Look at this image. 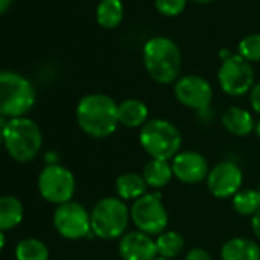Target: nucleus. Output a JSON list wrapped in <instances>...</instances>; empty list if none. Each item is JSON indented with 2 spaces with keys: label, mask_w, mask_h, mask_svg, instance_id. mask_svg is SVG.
<instances>
[{
  "label": "nucleus",
  "mask_w": 260,
  "mask_h": 260,
  "mask_svg": "<svg viewBox=\"0 0 260 260\" xmlns=\"http://www.w3.org/2000/svg\"><path fill=\"white\" fill-rule=\"evenodd\" d=\"M4 143V125H0V144Z\"/></svg>",
  "instance_id": "obj_34"
},
{
  "label": "nucleus",
  "mask_w": 260,
  "mask_h": 260,
  "mask_svg": "<svg viewBox=\"0 0 260 260\" xmlns=\"http://www.w3.org/2000/svg\"><path fill=\"white\" fill-rule=\"evenodd\" d=\"M249 101H251V106H252L254 112L257 115H260V83L252 86L251 93H249Z\"/></svg>",
  "instance_id": "obj_27"
},
{
  "label": "nucleus",
  "mask_w": 260,
  "mask_h": 260,
  "mask_svg": "<svg viewBox=\"0 0 260 260\" xmlns=\"http://www.w3.org/2000/svg\"><path fill=\"white\" fill-rule=\"evenodd\" d=\"M173 176L178 178L184 184H198L207 179L210 170L207 159L193 150L179 152L172 159Z\"/></svg>",
  "instance_id": "obj_13"
},
{
  "label": "nucleus",
  "mask_w": 260,
  "mask_h": 260,
  "mask_svg": "<svg viewBox=\"0 0 260 260\" xmlns=\"http://www.w3.org/2000/svg\"><path fill=\"white\" fill-rule=\"evenodd\" d=\"M143 61L147 74L159 84L176 83L182 68V55L178 45L169 37H153L146 42Z\"/></svg>",
  "instance_id": "obj_2"
},
{
  "label": "nucleus",
  "mask_w": 260,
  "mask_h": 260,
  "mask_svg": "<svg viewBox=\"0 0 260 260\" xmlns=\"http://www.w3.org/2000/svg\"><path fill=\"white\" fill-rule=\"evenodd\" d=\"M185 260H213L211 255L202 248H193L187 252Z\"/></svg>",
  "instance_id": "obj_28"
},
{
  "label": "nucleus",
  "mask_w": 260,
  "mask_h": 260,
  "mask_svg": "<svg viewBox=\"0 0 260 260\" xmlns=\"http://www.w3.org/2000/svg\"><path fill=\"white\" fill-rule=\"evenodd\" d=\"M258 191H260V185H258Z\"/></svg>",
  "instance_id": "obj_36"
},
{
  "label": "nucleus",
  "mask_w": 260,
  "mask_h": 260,
  "mask_svg": "<svg viewBox=\"0 0 260 260\" xmlns=\"http://www.w3.org/2000/svg\"><path fill=\"white\" fill-rule=\"evenodd\" d=\"M5 234H4V231L2 230H0V249H2L4 246H5Z\"/></svg>",
  "instance_id": "obj_31"
},
{
  "label": "nucleus",
  "mask_w": 260,
  "mask_h": 260,
  "mask_svg": "<svg viewBox=\"0 0 260 260\" xmlns=\"http://www.w3.org/2000/svg\"><path fill=\"white\" fill-rule=\"evenodd\" d=\"M254 132H255V135H257V137L260 138V119H258V121L255 122V127H254Z\"/></svg>",
  "instance_id": "obj_32"
},
{
  "label": "nucleus",
  "mask_w": 260,
  "mask_h": 260,
  "mask_svg": "<svg viewBox=\"0 0 260 260\" xmlns=\"http://www.w3.org/2000/svg\"><path fill=\"white\" fill-rule=\"evenodd\" d=\"M239 55L246 61H260V34H249L239 43Z\"/></svg>",
  "instance_id": "obj_25"
},
{
  "label": "nucleus",
  "mask_w": 260,
  "mask_h": 260,
  "mask_svg": "<svg viewBox=\"0 0 260 260\" xmlns=\"http://www.w3.org/2000/svg\"><path fill=\"white\" fill-rule=\"evenodd\" d=\"M140 144L152 159H173L182 146L178 127L167 119H149L140 132Z\"/></svg>",
  "instance_id": "obj_5"
},
{
  "label": "nucleus",
  "mask_w": 260,
  "mask_h": 260,
  "mask_svg": "<svg viewBox=\"0 0 260 260\" xmlns=\"http://www.w3.org/2000/svg\"><path fill=\"white\" fill-rule=\"evenodd\" d=\"M77 122L81 130L96 140L110 137L118 124V104L104 93H89L77 106Z\"/></svg>",
  "instance_id": "obj_1"
},
{
  "label": "nucleus",
  "mask_w": 260,
  "mask_h": 260,
  "mask_svg": "<svg viewBox=\"0 0 260 260\" xmlns=\"http://www.w3.org/2000/svg\"><path fill=\"white\" fill-rule=\"evenodd\" d=\"M143 178H144L147 187H152L155 190L166 187L173 178L172 162L164 161V159H150L144 166Z\"/></svg>",
  "instance_id": "obj_19"
},
{
  "label": "nucleus",
  "mask_w": 260,
  "mask_h": 260,
  "mask_svg": "<svg viewBox=\"0 0 260 260\" xmlns=\"http://www.w3.org/2000/svg\"><path fill=\"white\" fill-rule=\"evenodd\" d=\"M233 208L237 214L254 216L260 210V191L258 190H242L233 196Z\"/></svg>",
  "instance_id": "obj_23"
},
{
  "label": "nucleus",
  "mask_w": 260,
  "mask_h": 260,
  "mask_svg": "<svg viewBox=\"0 0 260 260\" xmlns=\"http://www.w3.org/2000/svg\"><path fill=\"white\" fill-rule=\"evenodd\" d=\"M11 2L13 0H0V16H2L11 7Z\"/></svg>",
  "instance_id": "obj_30"
},
{
  "label": "nucleus",
  "mask_w": 260,
  "mask_h": 260,
  "mask_svg": "<svg viewBox=\"0 0 260 260\" xmlns=\"http://www.w3.org/2000/svg\"><path fill=\"white\" fill-rule=\"evenodd\" d=\"M251 228H252V233L257 239H260V210L252 216L251 219Z\"/></svg>",
  "instance_id": "obj_29"
},
{
  "label": "nucleus",
  "mask_w": 260,
  "mask_h": 260,
  "mask_svg": "<svg viewBox=\"0 0 260 260\" xmlns=\"http://www.w3.org/2000/svg\"><path fill=\"white\" fill-rule=\"evenodd\" d=\"M130 220V210L119 198H104L90 213L92 233L104 240L121 239Z\"/></svg>",
  "instance_id": "obj_6"
},
{
  "label": "nucleus",
  "mask_w": 260,
  "mask_h": 260,
  "mask_svg": "<svg viewBox=\"0 0 260 260\" xmlns=\"http://www.w3.org/2000/svg\"><path fill=\"white\" fill-rule=\"evenodd\" d=\"M194 4H199V5H205V4H211L214 0H193Z\"/></svg>",
  "instance_id": "obj_33"
},
{
  "label": "nucleus",
  "mask_w": 260,
  "mask_h": 260,
  "mask_svg": "<svg viewBox=\"0 0 260 260\" xmlns=\"http://www.w3.org/2000/svg\"><path fill=\"white\" fill-rule=\"evenodd\" d=\"M118 249L122 260H155L159 255L156 240L141 231L124 234L119 239Z\"/></svg>",
  "instance_id": "obj_14"
},
{
  "label": "nucleus",
  "mask_w": 260,
  "mask_h": 260,
  "mask_svg": "<svg viewBox=\"0 0 260 260\" xmlns=\"http://www.w3.org/2000/svg\"><path fill=\"white\" fill-rule=\"evenodd\" d=\"M155 240L158 246V254L169 260L178 257L185 246V240L178 231H164L159 236H156Z\"/></svg>",
  "instance_id": "obj_22"
},
{
  "label": "nucleus",
  "mask_w": 260,
  "mask_h": 260,
  "mask_svg": "<svg viewBox=\"0 0 260 260\" xmlns=\"http://www.w3.org/2000/svg\"><path fill=\"white\" fill-rule=\"evenodd\" d=\"M23 219V205L14 196L0 198V230L7 231L17 226Z\"/></svg>",
  "instance_id": "obj_21"
},
{
  "label": "nucleus",
  "mask_w": 260,
  "mask_h": 260,
  "mask_svg": "<svg viewBox=\"0 0 260 260\" xmlns=\"http://www.w3.org/2000/svg\"><path fill=\"white\" fill-rule=\"evenodd\" d=\"M155 260H169V258H164V257H161V255H158V257H156Z\"/></svg>",
  "instance_id": "obj_35"
},
{
  "label": "nucleus",
  "mask_w": 260,
  "mask_h": 260,
  "mask_svg": "<svg viewBox=\"0 0 260 260\" xmlns=\"http://www.w3.org/2000/svg\"><path fill=\"white\" fill-rule=\"evenodd\" d=\"M54 226L60 236L69 240L83 239L92 233L90 214L81 204L74 201L57 207L54 211Z\"/></svg>",
  "instance_id": "obj_10"
},
{
  "label": "nucleus",
  "mask_w": 260,
  "mask_h": 260,
  "mask_svg": "<svg viewBox=\"0 0 260 260\" xmlns=\"http://www.w3.org/2000/svg\"><path fill=\"white\" fill-rule=\"evenodd\" d=\"M188 0H155V7L158 13L166 17H176L184 13Z\"/></svg>",
  "instance_id": "obj_26"
},
{
  "label": "nucleus",
  "mask_w": 260,
  "mask_h": 260,
  "mask_svg": "<svg viewBox=\"0 0 260 260\" xmlns=\"http://www.w3.org/2000/svg\"><path fill=\"white\" fill-rule=\"evenodd\" d=\"M130 219L141 233L149 236H159L164 233L169 223V214L161 201V194L146 193L140 199L134 201V205L130 208Z\"/></svg>",
  "instance_id": "obj_7"
},
{
  "label": "nucleus",
  "mask_w": 260,
  "mask_h": 260,
  "mask_svg": "<svg viewBox=\"0 0 260 260\" xmlns=\"http://www.w3.org/2000/svg\"><path fill=\"white\" fill-rule=\"evenodd\" d=\"M175 96L185 107L205 110L213 100V87L199 75H185L176 80Z\"/></svg>",
  "instance_id": "obj_11"
},
{
  "label": "nucleus",
  "mask_w": 260,
  "mask_h": 260,
  "mask_svg": "<svg viewBox=\"0 0 260 260\" xmlns=\"http://www.w3.org/2000/svg\"><path fill=\"white\" fill-rule=\"evenodd\" d=\"M39 191L51 204H66L75 193V178L72 172L60 164H49L39 175Z\"/></svg>",
  "instance_id": "obj_8"
},
{
  "label": "nucleus",
  "mask_w": 260,
  "mask_h": 260,
  "mask_svg": "<svg viewBox=\"0 0 260 260\" xmlns=\"http://www.w3.org/2000/svg\"><path fill=\"white\" fill-rule=\"evenodd\" d=\"M222 124L226 128V132H230L234 137H246L251 132H254L255 127V121L252 115L246 109L237 106H233L223 112Z\"/></svg>",
  "instance_id": "obj_15"
},
{
  "label": "nucleus",
  "mask_w": 260,
  "mask_h": 260,
  "mask_svg": "<svg viewBox=\"0 0 260 260\" xmlns=\"http://www.w3.org/2000/svg\"><path fill=\"white\" fill-rule=\"evenodd\" d=\"M17 260H49L46 245L39 239H23L16 246Z\"/></svg>",
  "instance_id": "obj_24"
},
{
  "label": "nucleus",
  "mask_w": 260,
  "mask_h": 260,
  "mask_svg": "<svg viewBox=\"0 0 260 260\" xmlns=\"http://www.w3.org/2000/svg\"><path fill=\"white\" fill-rule=\"evenodd\" d=\"M242 182L243 173L239 166L231 161L216 164L207 176V187L210 193L219 199L233 198L237 191H240Z\"/></svg>",
  "instance_id": "obj_12"
},
{
  "label": "nucleus",
  "mask_w": 260,
  "mask_h": 260,
  "mask_svg": "<svg viewBox=\"0 0 260 260\" xmlns=\"http://www.w3.org/2000/svg\"><path fill=\"white\" fill-rule=\"evenodd\" d=\"M124 19V7L121 0H101L96 7V22L106 29L119 26Z\"/></svg>",
  "instance_id": "obj_20"
},
{
  "label": "nucleus",
  "mask_w": 260,
  "mask_h": 260,
  "mask_svg": "<svg viewBox=\"0 0 260 260\" xmlns=\"http://www.w3.org/2000/svg\"><path fill=\"white\" fill-rule=\"evenodd\" d=\"M115 190L122 201H137L147 193V184L143 175L137 173H122L115 181Z\"/></svg>",
  "instance_id": "obj_18"
},
{
  "label": "nucleus",
  "mask_w": 260,
  "mask_h": 260,
  "mask_svg": "<svg viewBox=\"0 0 260 260\" xmlns=\"http://www.w3.org/2000/svg\"><path fill=\"white\" fill-rule=\"evenodd\" d=\"M119 124L128 128L143 127L149 121V107L141 100L130 98L118 104Z\"/></svg>",
  "instance_id": "obj_17"
},
{
  "label": "nucleus",
  "mask_w": 260,
  "mask_h": 260,
  "mask_svg": "<svg viewBox=\"0 0 260 260\" xmlns=\"http://www.w3.org/2000/svg\"><path fill=\"white\" fill-rule=\"evenodd\" d=\"M42 130L36 121L20 116L4 124V144L10 156L19 162H29L42 149Z\"/></svg>",
  "instance_id": "obj_3"
},
{
  "label": "nucleus",
  "mask_w": 260,
  "mask_h": 260,
  "mask_svg": "<svg viewBox=\"0 0 260 260\" xmlns=\"http://www.w3.org/2000/svg\"><path fill=\"white\" fill-rule=\"evenodd\" d=\"M217 81L222 90L231 96L245 95L254 86V71L249 61L239 54L231 55L222 61L217 71Z\"/></svg>",
  "instance_id": "obj_9"
},
{
  "label": "nucleus",
  "mask_w": 260,
  "mask_h": 260,
  "mask_svg": "<svg viewBox=\"0 0 260 260\" xmlns=\"http://www.w3.org/2000/svg\"><path fill=\"white\" fill-rule=\"evenodd\" d=\"M36 103V89L23 75L0 71V118L25 116Z\"/></svg>",
  "instance_id": "obj_4"
},
{
  "label": "nucleus",
  "mask_w": 260,
  "mask_h": 260,
  "mask_svg": "<svg viewBox=\"0 0 260 260\" xmlns=\"http://www.w3.org/2000/svg\"><path fill=\"white\" fill-rule=\"evenodd\" d=\"M222 260H260V246L249 239L234 237L223 243Z\"/></svg>",
  "instance_id": "obj_16"
}]
</instances>
